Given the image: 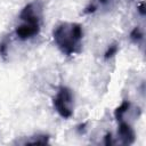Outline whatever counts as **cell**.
Instances as JSON below:
<instances>
[{"instance_id": "cell-1", "label": "cell", "mask_w": 146, "mask_h": 146, "mask_svg": "<svg viewBox=\"0 0 146 146\" xmlns=\"http://www.w3.org/2000/svg\"><path fill=\"white\" fill-rule=\"evenodd\" d=\"M52 39L62 54L66 56L75 55L80 52L82 46V25L79 23L63 22L54 29Z\"/></svg>"}, {"instance_id": "cell-2", "label": "cell", "mask_w": 146, "mask_h": 146, "mask_svg": "<svg viewBox=\"0 0 146 146\" xmlns=\"http://www.w3.org/2000/svg\"><path fill=\"white\" fill-rule=\"evenodd\" d=\"M52 106L63 119H70L74 111V95L68 87L62 86L52 98Z\"/></svg>"}, {"instance_id": "cell-3", "label": "cell", "mask_w": 146, "mask_h": 146, "mask_svg": "<svg viewBox=\"0 0 146 146\" xmlns=\"http://www.w3.org/2000/svg\"><path fill=\"white\" fill-rule=\"evenodd\" d=\"M42 14H43V6H42L41 1L34 0V1H31L30 3H27L21 10L18 17L23 23L41 25Z\"/></svg>"}, {"instance_id": "cell-4", "label": "cell", "mask_w": 146, "mask_h": 146, "mask_svg": "<svg viewBox=\"0 0 146 146\" xmlns=\"http://www.w3.org/2000/svg\"><path fill=\"white\" fill-rule=\"evenodd\" d=\"M41 25L40 24H29L23 23L18 25L15 30V34L19 40H29L33 36H36L40 33Z\"/></svg>"}, {"instance_id": "cell-5", "label": "cell", "mask_w": 146, "mask_h": 146, "mask_svg": "<svg viewBox=\"0 0 146 146\" xmlns=\"http://www.w3.org/2000/svg\"><path fill=\"white\" fill-rule=\"evenodd\" d=\"M117 137L120 138L122 145H131L135 143L136 133H135L133 128L129 123H127L122 120V121H120V124H119Z\"/></svg>"}, {"instance_id": "cell-6", "label": "cell", "mask_w": 146, "mask_h": 146, "mask_svg": "<svg viewBox=\"0 0 146 146\" xmlns=\"http://www.w3.org/2000/svg\"><path fill=\"white\" fill-rule=\"evenodd\" d=\"M49 136L44 133H36L29 137H23V139H17L15 143L19 145H46L49 144Z\"/></svg>"}, {"instance_id": "cell-7", "label": "cell", "mask_w": 146, "mask_h": 146, "mask_svg": "<svg viewBox=\"0 0 146 146\" xmlns=\"http://www.w3.org/2000/svg\"><path fill=\"white\" fill-rule=\"evenodd\" d=\"M129 108H130V102L123 100V102L121 103V105L117 106V107L115 108V111H114V117L116 119V121H119V122L122 121L124 114L129 111Z\"/></svg>"}, {"instance_id": "cell-8", "label": "cell", "mask_w": 146, "mask_h": 146, "mask_svg": "<svg viewBox=\"0 0 146 146\" xmlns=\"http://www.w3.org/2000/svg\"><path fill=\"white\" fill-rule=\"evenodd\" d=\"M130 39H131L133 42H136V43H139V42L143 41V39H144V33H143V31L140 30V27L136 26V27L131 31V33H130Z\"/></svg>"}, {"instance_id": "cell-9", "label": "cell", "mask_w": 146, "mask_h": 146, "mask_svg": "<svg viewBox=\"0 0 146 146\" xmlns=\"http://www.w3.org/2000/svg\"><path fill=\"white\" fill-rule=\"evenodd\" d=\"M117 50H119V47H117V44H116V43L111 44V46L107 48V50L105 51V54H104V58H105V59H108V58L114 57V56L116 55Z\"/></svg>"}, {"instance_id": "cell-10", "label": "cell", "mask_w": 146, "mask_h": 146, "mask_svg": "<svg viewBox=\"0 0 146 146\" xmlns=\"http://www.w3.org/2000/svg\"><path fill=\"white\" fill-rule=\"evenodd\" d=\"M0 55L3 58H6V56H7V40H3L0 43Z\"/></svg>"}, {"instance_id": "cell-11", "label": "cell", "mask_w": 146, "mask_h": 146, "mask_svg": "<svg viewBox=\"0 0 146 146\" xmlns=\"http://www.w3.org/2000/svg\"><path fill=\"white\" fill-rule=\"evenodd\" d=\"M104 144L110 146V145H113L114 144V140H113V137H112V133H106L105 137H104Z\"/></svg>"}, {"instance_id": "cell-12", "label": "cell", "mask_w": 146, "mask_h": 146, "mask_svg": "<svg viewBox=\"0 0 146 146\" xmlns=\"http://www.w3.org/2000/svg\"><path fill=\"white\" fill-rule=\"evenodd\" d=\"M139 13H140L141 15H145V9H144V2H141V3L139 5Z\"/></svg>"}, {"instance_id": "cell-13", "label": "cell", "mask_w": 146, "mask_h": 146, "mask_svg": "<svg viewBox=\"0 0 146 146\" xmlns=\"http://www.w3.org/2000/svg\"><path fill=\"white\" fill-rule=\"evenodd\" d=\"M97 1H98V2H100V3H106L108 0H97Z\"/></svg>"}]
</instances>
